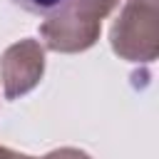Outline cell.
<instances>
[{"label": "cell", "instance_id": "cell-1", "mask_svg": "<svg viewBox=\"0 0 159 159\" xmlns=\"http://www.w3.org/2000/svg\"><path fill=\"white\" fill-rule=\"evenodd\" d=\"M117 2L119 0H70L62 10L45 17V22L40 25L45 47L55 52L89 50L99 37L102 20Z\"/></svg>", "mask_w": 159, "mask_h": 159}, {"label": "cell", "instance_id": "cell-2", "mask_svg": "<svg viewBox=\"0 0 159 159\" xmlns=\"http://www.w3.org/2000/svg\"><path fill=\"white\" fill-rule=\"evenodd\" d=\"M157 0H127L109 30L114 55L129 62H152L159 50Z\"/></svg>", "mask_w": 159, "mask_h": 159}, {"label": "cell", "instance_id": "cell-3", "mask_svg": "<svg viewBox=\"0 0 159 159\" xmlns=\"http://www.w3.org/2000/svg\"><path fill=\"white\" fill-rule=\"evenodd\" d=\"M45 72V50L37 40L25 37L10 45L0 57V80L7 99H17L35 89Z\"/></svg>", "mask_w": 159, "mask_h": 159}, {"label": "cell", "instance_id": "cell-4", "mask_svg": "<svg viewBox=\"0 0 159 159\" xmlns=\"http://www.w3.org/2000/svg\"><path fill=\"white\" fill-rule=\"evenodd\" d=\"M17 7L32 12V15H42V17H50L55 15L57 10H62L70 0H12Z\"/></svg>", "mask_w": 159, "mask_h": 159}, {"label": "cell", "instance_id": "cell-5", "mask_svg": "<svg viewBox=\"0 0 159 159\" xmlns=\"http://www.w3.org/2000/svg\"><path fill=\"white\" fill-rule=\"evenodd\" d=\"M20 159H37V157H27V154H20ZM40 159H92L87 152H82V149H72V147H62V149H55V152H50V154H45V157H40Z\"/></svg>", "mask_w": 159, "mask_h": 159}, {"label": "cell", "instance_id": "cell-6", "mask_svg": "<svg viewBox=\"0 0 159 159\" xmlns=\"http://www.w3.org/2000/svg\"><path fill=\"white\" fill-rule=\"evenodd\" d=\"M0 159H20V154L7 149V147H0Z\"/></svg>", "mask_w": 159, "mask_h": 159}]
</instances>
